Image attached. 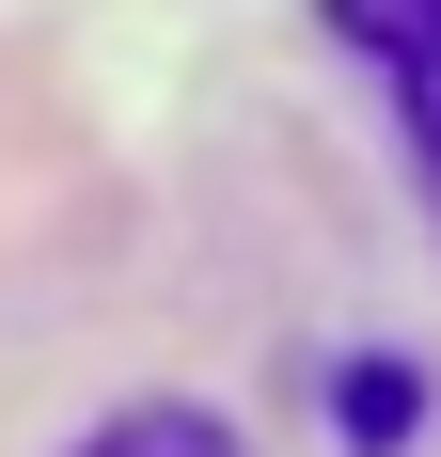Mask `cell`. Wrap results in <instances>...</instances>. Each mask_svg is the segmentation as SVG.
I'll return each mask as SVG.
<instances>
[{"label":"cell","instance_id":"1","mask_svg":"<svg viewBox=\"0 0 441 457\" xmlns=\"http://www.w3.org/2000/svg\"><path fill=\"white\" fill-rule=\"evenodd\" d=\"M331 32L379 63V95H395L410 158H426V205H441V0H331Z\"/></svg>","mask_w":441,"mask_h":457},{"label":"cell","instance_id":"2","mask_svg":"<svg viewBox=\"0 0 441 457\" xmlns=\"http://www.w3.org/2000/svg\"><path fill=\"white\" fill-rule=\"evenodd\" d=\"M79 457H253V442H237L220 411H174V395H158V411H111Z\"/></svg>","mask_w":441,"mask_h":457}]
</instances>
